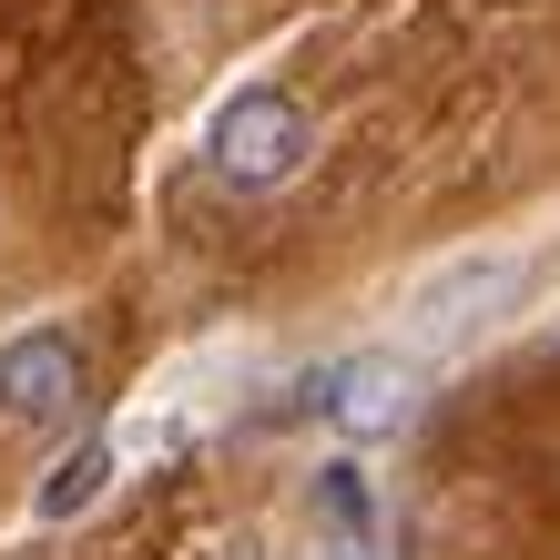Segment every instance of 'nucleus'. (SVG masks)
<instances>
[{"mask_svg":"<svg viewBox=\"0 0 560 560\" xmlns=\"http://www.w3.org/2000/svg\"><path fill=\"white\" fill-rule=\"evenodd\" d=\"M306 153H316V113L295 103L285 82H245L235 103L214 113V133H205V163H214V184H235V194H276L306 174Z\"/></svg>","mask_w":560,"mask_h":560,"instance_id":"obj_1","label":"nucleus"},{"mask_svg":"<svg viewBox=\"0 0 560 560\" xmlns=\"http://www.w3.org/2000/svg\"><path fill=\"white\" fill-rule=\"evenodd\" d=\"M306 418L347 428V439H387V428L418 418V368L398 347H357V357H326V368L306 377V398H295Z\"/></svg>","mask_w":560,"mask_h":560,"instance_id":"obj_2","label":"nucleus"},{"mask_svg":"<svg viewBox=\"0 0 560 560\" xmlns=\"http://www.w3.org/2000/svg\"><path fill=\"white\" fill-rule=\"evenodd\" d=\"M530 285L520 255H458V266L408 285V347H469L489 316H510V295Z\"/></svg>","mask_w":560,"mask_h":560,"instance_id":"obj_3","label":"nucleus"},{"mask_svg":"<svg viewBox=\"0 0 560 560\" xmlns=\"http://www.w3.org/2000/svg\"><path fill=\"white\" fill-rule=\"evenodd\" d=\"M82 398H92V357L72 326H21L0 347V418L11 428H61Z\"/></svg>","mask_w":560,"mask_h":560,"instance_id":"obj_4","label":"nucleus"},{"mask_svg":"<svg viewBox=\"0 0 560 560\" xmlns=\"http://www.w3.org/2000/svg\"><path fill=\"white\" fill-rule=\"evenodd\" d=\"M113 469H122V458H113V439H82V448L42 479V520H82V510L113 489Z\"/></svg>","mask_w":560,"mask_h":560,"instance_id":"obj_5","label":"nucleus"},{"mask_svg":"<svg viewBox=\"0 0 560 560\" xmlns=\"http://www.w3.org/2000/svg\"><path fill=\"white\" fill-rule=\"evenodd\" d=\"M316 510L347 530V550H368V520H377V510H368V479H357L347 458H337V469H316Z\"/></svg>","mask_w":560,"mask_h":560,"instance_id":"obj_6","label":"nucleus"},{"mask_svg":"<svg viewBox=\"0 0 560 560\" xmlns=\"http://www.w3.org/2000/svg\"><path fill=\"white\" fill-rule=\"evenodd\" d=\"M337 560H347V550H337Z\"/></svg>","mask_w":560,"mask_h":560,"instance_id":"obj_7","label":"nucleus"}]
</instances>
